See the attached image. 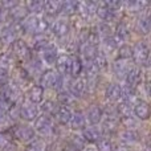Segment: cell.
Segmentation results:
<instances>
[{
    "label": "cell",
    "mask_w": 151,
    "mask_h": 151,
    "mask_svg": "<svg viewBox=\"0 0 151 151\" xmlns=\"http://www.w3.org/2000/svg\"><path fill=\"white\" fill-rule=\"evenodd\" d=\"M83 70V64L82 60L78 57V55H72V61H70V69H69V76L68 77H80Z\"/></svg>",
    "instance_id": "obj_37"
},
{
    "label": "cell",
    "mask_w": 151,
    "mask_h": 151,
    "mask_svg": "<svg viewBox=\"0 0 151 151\" xmlns=\"http://www.w3.org/2000/svg\"><path fill=\"white\" fill-rule=\"evenodd\" d=\"M8 133H9L12 141L17 142L19 145H24V146L36 138L33 126L31 123H25V122L13 123V126L8 130Z\"/></svg>",
    "instance_id": "obj_5"
},
{
    "label": "cell",
    "mask_w": 151,
    "mask_h": 151,
    "mask_svg": "<svg viewBox=\"0 0 151 151\" xmlns=\"http://www.w3.org/2000/svg\"><path fill=\"white\" fill-rule=\"evenodd\" d=\"M65 141L68 142L69 146H70L72 149H74L76 151H81L86 145H88L85 141H83L81 133H72V131H69V134L65 137Z\"/></svg>",
    "instance_id": "obj_32"
},
{
    "label": "cell",
    "mask_w": 151,
    "mask_h": 151,
    "mask_svg": "<svg viewBox=\"0 0 151 151\" xmlns=\"http://www.w3.org/2000/svg\"><path fill=\"white\" fill-rule=\"evenodd\" d=\"M133 66H134L133 61H122V60L114 58V60L110 63V68H109V73L111 74V77H113L111 81L122 83L126 74H127V72L130 70Z\"/></svg>",
    "instance_id": "obj_14"
},
{
    "label": "cell",
    "mask_w": 151,
    "mask_h": 151,
    "mask_svg": "<svg viewBox=\"0 0 151 151\" xmlns=\"http://www.w3.org/2000/svg\"><path fill=\"white\" fill-rule=\"evenodd\" d=\"M21 37H23V32H21L20 24L8 23L0 25V52L9 49L11 45Z\"/></svg>",
    "instance_id": "obj_4"
},
{
    "label": "cell",
    "mask_w": 151,
    "mask_h": 151,
    "mask_svg": "<svg viewBox=\"0 0 151 151\" xmlns=\"http://www.w3.org/2000/svg\"><path fill=\"white\" fill-rule=\"evenodd\" d=\"M117 111L119 118L130 117V115H133V104L126 101H119L117 104Z\"/></svg>",
    "instance_id": "obj_42"
},
{
    "label": "cell",
    "mask_w": 151,
    "mask_h": 151,
    "mask_svg": "<svg viewBox=\"0 0 151 151\" xmlns=\"http://www.w3.org/2000/svg\"><path fill=\"white\" fill-rule=\"evenodd\" d=\"M119 123H121V129H133V130H139L142 125V122H139L134 115L119 118Z\"/></svg>",
    "instance_id": "obj_41"
},
{
    "label": "cell",
    "mask_w": 151,
    "mask_h": 151,
    "mask_svg": "<svg viewBox=\"0 0 151 151\" xmlns=\"http://www.w3.org/2000/svg\"><path fill=\"white\" fill-rule=\"evenodd\" d=\"M117 142L123 143L126 146H137L142 142V134L139 130H133V129H121L117 134Z\"/></svg>",
    "instance_id": "obj_17"
},
{
    "label": "cell",
    "mask_w": 151,
    "mask_h": 151,
    "mask_svg": "<svg viewBox=\"0 0 151 151\" xmlns=\"http://www.w3.org/2000/svg\"><path fill=\"white\" fill-rule=\"evenodd\" d=\"M9 50L12 52V55L15 56L16 61L19 64L24 63L27 61L32 55V48H31V44H29L28 40L25 39H17L12 45H11Z\"/></svg>",
    "instance_id": "obj_16"
},
{
    "label": "cell",
    "mask_w": 151,
    "mask_h": 151,
    "mask_svg": "<svg viewBox=\"0 0 151 151\" xmlns=\"http://www.w3.org/2000/svg\"><path fill=\"white\" fill-rule=\"evenodd\" d=\"M47 145H48L47 141L36 137L33 141H31L29 143H27L24 146L23 151H47Z\"/></svg>",
    "instance_id": "obj_40"
},
{
    "label": "cell",
    "mask_w": 151,
    "mask_h": 151,
    "mask_svg": "<svg viewBox=\"0 0 151 151\" xmlns=\"http://www.w3.org/2000/svg\"><path fill=\"white\" fill-rule=\"evenodd\" d=\"M70 61H72V55H68L65 52H60L57 56V60L55 63V69L58 74L68 77L69 76V69H70Z\"/></svg>",
    "instance_id": "obj_27"
},
{
    "label": "cell",
    "mask_w": 151,
    "mask_h": 151,
    "mask_svg": "<svg viewBox=\"0 0 151 151\" xmlns=\"http://www.w3.org/2000/svg\"><path fill=\"white\" fill-rule=\"evenodd\" d=\"M121 89H122V99L121 101H126L130 102L134 105V102L138 99V91L135 88L126 85V83H121Z\"/></svg>",
    "instance_id": "obj_39"
},
{
    "label": "cell",
    "mask_w": 151,
    "mask_h": 151,
    "mask_svg": "<svg viewBox=\"0 0 151 151\" xmlns=\"http://www.w3.org/2000/svg\"><path fill=\"white\" fill-rule=\"evenodd\" d=\"M0 151H23V149H21V145H19L17 142L11 141V142H8Z\"/></svg>",
    "instance_id": "obj_47"
},
{
    "label": "cell",
    "mask_w": 151,
    "mask_h": 151,
    "mask_svg": "<svg viewBox=\"0 0 151 151\" xmlns=\"http://www.w3.org/2000/svg\"><path fill=\"white\" fill-rule=\"evenodd\" d=\"M135 39H147L151 32V12L142 13L131 21Z\"/></svg>",
    "instance_id": "obj_10"
},
{
    "label": "cell",
    "mask_w": 151,
    "mask_h": 151,
    "mask_svg": "<svg viewBox=\"0 0 151 151\" xmlns=\"http://www.w3.org/2000/svg\"><path fill=\"white\" fill-rule=\"evenodd\" d=\"M76 17L80 20V23L83 27L94 25L98 21L96 17V1H90V0H88V1H78Z\"/></svg>",
    "instance_id": "obj_6"
},
{
    "label": "cell",
    "mask_w": 151,
    "mask_h": 151,
    "mask_svg": "<svg viewBox=\"0 0 151 151\" xmlns=\"http://www.w3.org/2000/svg\"><path fill=\"white\" fill-rule=\"evenodd\" d=\"M72 114H73V110L69 109L66 106H60L58 105L57 111L53 115V119L57 123L58 126H64V127H68V123L72 118Z\"/></svg>",
    "instance_id": "obj_29"
},
{
    "label": "cell",
    "mask_w": 151,
    "mask_h": 151,
    "mask_svg": "<svg viewBox=\"0 0 151 151\" xmlns=\"http://www.w3.org/2000/svg\"><path fill=\"white\" fill-rule=\"evenodd\" d=\"M133 151H137V150H133Z\"/></svg>",
    "instance_id": "obj_51"
},
{
    "label": "cell",
    "mask_w": 151,
    "mask_h": 151,
    "mask_svg": "<svg viewBox=\"0 0 151 151\" xmlns=\"http://www.w3.org/2000/svg\"><path fill=\"white\" fill-rule=\"evenodd\" d=\"M56 102H57L60 106H66L72 110H77V109H82V104L80 101H77L76 98L70 96L66 90H61L58 93H56V97H55Z\"/></svg>",
    "instance_id": "obj_26"
},
{
    "label": "cell",
    "mask_w": 151,
    "mask_h": 151,
    "mask_svg": "<svg viewBox=\"0 0 151 151\" xmlns=\"http://www.w3.org/2000/svg\"><path fill=\"white\" fill-rule=\"evenodd\" d=\"M114 37L119 42H127V44H131L135 40L130 19L123 16L118 23L114 24Z\"/></svg>",
    "instance_id": "obj_9"
},
{
    "label": "cell",
    "mask_w": 151,
    "mask_h": 151,
    "mask_svg": "<svg viewBox=\"0 0 151 151\" xmlns=\"http://www.w3.org/2000/svg\"><path fill=\"white\" fill-rule=\"evenodd\" d=\"M97 55H98V45H93V44H89V42L80 45L78 57L82 60V64L93 63V60L97 57Z\"/></svg>",
    "instance_id": "obj_28"
},
{
    "label": "cell",
    "mask_w": 151,
    "mask_h": 151,
    "mask_svg": "<svg viewBox=\"0 0 151 151\" xmlns=\"http://www.w3.org/2000/svg\"><path fill=\"white\" fill-rule=\"evenodd\" d=\"M3 13H4V9H3L1 4H0V21H1V17H3Z\"/></svg>",
    "instance_id": "obj_50"
},
{
    "label": "cell",
    "mask_w": 151,
    "mask_h": 151,
    "mask_svg": "<svg viewBox=\"0 0 151 151\" xmlns=\"http://www.w3.org/2000/svg\"><path fill=\"white\" fill-rule=\"evenodd\" d=\"M24 7L27 8L28 13H31V15L41 16L42 12H44V1L42 0H28V1H24Z\"/></svg>",
    "instance_id": "obj_38"
},
{
    "label": "cell",
    "mask_w": 151,
    "mask_h": 151,
    "mask_svg": "<svg viewBox=\"0 0 151 151\" xmlns=\"http://www.w3.org/2000/svg\"><path fill=\"white\" fill-rule=\"evenodd\" d=\"M94 28H96V32L99 37V41L102 39H106V37L114 36V25L107 23H102V21H97L94 24Z\"/></svg>",
    "instance_id": "obj_34"
},
{
    "label": "cell",
    "mask_w": 151,
    "mask_h": 151,
    "mask_svg": "<svg viewBox=\"0 0 151 151\" xmlns=\"http://www.w3.org/2000/svg\"><path fill=\"white\" fill-rule=\"evenodd\" d=\"M110 63H111V61H110L107 57H105L102 53H99V50H98V55H97V57L93 60L94 68L97 69V72H98V73L101 74L102 77H105L106 74H109Z\"/></svg>",
    "instance_id": "obj_30"
},
{
    "label": "cell",
    "mask_w": 151,
    "mask_h": 151,
    "mask_svg": "<svg viewBox=\"0 0 151 151\" xmlns=\"http://www.w3.org/2000/svg\"><path fill=\"white\" fill-rule=\"evenodd\" d=\"M97 151H114V139L104 137L94 145Z\"/></svg>",
    "instance_id": "obj_43"
},
{
    "label": "cell",
    "mask_w": 151,
    "mask_h": 151,
    "mask_svg": "<svg viewBox=\"0 0 151 151\" xmlns=\"http://www.w3.org/2000/svg\"><path fill=\"white\" fill-rule=\"evenodd\" d=\"M40 115V110L37 105L29 104L27 101H23L20 105V122L33 123L36 118Z\"/></svg>",
    "instance_id": "obj_21"
},
{
    "label": "cell",
    "mask_w": 151,
    "mask_h": 151,
    "mask_svg": "<svg viewBox=\"0 0 151 151\" xmlns=\"http://www.w3.org/2000/svg\"><path fill=\"white\" fill-rule=\"evenodd\" d=\"M20 105H13V106L9 107V110H8V117H9V119L12 121L13 123H17L20 122Z\"/></svg>",
    "instance_id": "obj_44"
},
{
    "label": "cell",
    "mask_w": 151,
    "mask_h": 151,
    "mask_svg": "<svg viewBox=\"0 0 151 151\" xmlns=\"http://www.w3.org/2000/svg\"><path fill=\"white\" fill-rule=\"evenodd\" d=\"M0 98L8 102L11 106L19 105L24 101V90L9 82L7 85H4L3 88H0Z\"/></svg>",
    "instance_id": "obj_12"
},
{
    "label": "cell",
    "mask_w": 151,
    "mask_h": 151,
    "mask_svg": "<svg viewBox=\"0 0 151 151\" xmlns=\"http://www.w3.org/2000/svg\"><path fill=\"white\" fill-rule=\"evenodd\" d=\"M81 151H97V150H96V147H94V145H86Z\"/></svg>",
    "instance_id": "obj_49"
},
{
    "label": "cell",
    "mask_w": 151,
    "mask_h": 151,
    "mask_svg": "<svg viewBox=\"0 0 151 151\" xmlns=\"http://www.w3.org/2000/svg\"><path fill=\"white\" fill-rule=\"evenodd\" d=\"M133 57L131 61L141 69H150V44L147 39H135L131 42Z\"/></svg>",
    "instance_id": "obj_1"
},
{
    "label": "cell",
    "mask_w": 151,
    "mask_h": 151,
    "mask_svg": "<svg viewBox=\"0 0 151 151\" xmlns=\"http://www.w3.org/2000/svg\"><path fill=\"white\" fill-rule=\"evenodd\" d=\"M33 130L36 137L44 139L47 142L53 141V133H55V127H56V122L52 117L45 114H40L39 117L36 118L33 123Z\"/></svg>",
    "instance_id": "obj_3"
},
{
    "label": "cell",
    "mask_w": 151,
    "mask_h": 151,
    "mask_svg": "<svg viewBox=\"0 0 151 151\" xmlns=\"http://www.w3.org/2000/svg\"><path fill=\"white\" fill-rule=\"evenodd\" d=\"M49 35L53 39V41L63 40L65 37H69L73 33V27H72L70 19L65 17H57L52 24L49 25Z\"/></svg>",
    "instance_id": "obj_7"
},
{
    "label": "cell",
    "mask_w": 151,
    "mask_h": 151,
    "mask_svg": "<svg viewBox=\"0 0 151 151\" xmlns=\"http://www.w3.org/2000/svg\"><path fill=\"white\" fill-rule=\"evenodd\" d=\"M104 137L107 138H115L118 134V131L121 130V123H119V118L117 117H104V119L99 123Z\"/></svg>",
    "instance_id": "obj_19"
},
{
    "label": "cell",
    "mask_w": 151,
    "mask_h": 151,
    "mask_svg": "<svg viewBox=\"0 0 151 151\" xmlns=\"http://www.w3.org/2000/svg\"><path fill=\"white\" fill-rule=\"evenodd\" d=\"M86 126H88V123H86V119L83 117L82 109L73 110L72 118L68 123V130L72 131V133H81Z\"/></svg>",
    "instance_id": "obj_25"
},
{
    "label": "cell",
    "mask_w": 151,
    "mask_h": 151,
    "mask_svg": "<svg viewBox=\"0 0 151 151\" xmlns=\"http://www.w3.org/2000/svg\"><path fill=\"white\" fill-rule=\"evenodd\" d=\"M64 82H65V77L58 74L53 68H47L40 76L39 83L44 90H52L55 93L64 90Z\"/></svg>",
    "instance_id": "obj_2"
},
{
    "label": "cell",
    "mask_w": 151,
    "mask_h": 151,
    "mask_svg": "<svg viewBox=\"0 0 151 151\" xmlns=\"http://www.w3.org/2000/svg\"><path fill=\"white\" fill-rule=\"evenodd\" d=\"M9 81H11V70L0 66V88L9 83Z\"/></svg>",
    "instance_id": "obj_46"
},
{
    "label": "cell",
    "mask_w": 151,
    "mask_h": 151,
    "mask_svg": "<svg viewBox=\"0 0 151 151\" xmlns=\"http://www.w3.org/2000/svg\"><path fill=\"white\" fill-rule=\"evenodd\" d=\"M45 99V90L39 85V83H32L31 86L24 90V101L39 106Z\"/></svg>",
    "instance_id": "obj_20"
},
{
    "label": "cell",
    "mask_w": 151,
    "mask_h": 151,
    "mask_svg": "<svg viewBox=\"0 0 151 151\" xmlns=\"http://www.w3.org/2000/svg\"><path fill=\"white\" fill-rule=\"evenodd\" d=\"M145 81V74H143V69L138 68V66L134 65L130 70L127 72L125 80H123L122 83H126V85L131 86V88L138 89L139 86L142 85V82Z\"/></svg>",
    "instance_id": "obj_24"
},
{
    "label": "cell",
    "mask_w": 151,
    "mask_h": 151,
    "mask_svg": "<svg viewBox=\"0 0 151 151\" xmlns=\"http://www.w3.org/2000/svg\"><path fill=\"white\" fill-rule=\"evenodd\" d=\"M81 135L88 145H96L99 139L104 138V133H102L99 125H88L81 131Z\"/></svg>",
    "instance_id": "obj_23"
},
{
    "label": "cell",
    "mask_w": 151,
    "mask_h": 151,
    "mask_svg": "<svg viewBox=\"0 0 151 151\" xmlns=\"http://www.w3.org/2000/svg\"><path fill=\"white\" fill-rule=\"evenodd\" d=\"M13 126V122L9 119L7 113H0V131H8Z\"/></svg>",
    "instance_id": "obj_45"
},
{
    "label": "cell",
    "mask_w": 151,
    "mask_h": 151,
    "mask_svg": "<svg viewBox=\"0 0 151 151\" xmlns=\"http://www.w3.org/2000/svg\"><path fill=\"white\" fill-rule=\"evenodd\" d=\"M11 141H12V138H11V135H9L8 131H0V150H1L3 147Z\"/></svg>",
    "instance_id": "obj_48"
},
{
    "label": "cell",
    "mask_w": 151,
    "mask_h": 151,
    "mask_svg": "<svg viewBox=\"0 0 151 151\" xmlns=\"http://www.w3.org/2000/svg\"><path fill=\"white\" fill-rule=\"evenodd\" d=\"M77 7H78V1H76V0H65V1H63L60 17H65V19L74 17L76 13H77Z\"/></svg>",
    "instance_id": "obj_33"
},
{
    "label": "cell",
    "mask_w": 151,
    "mask_h": 151,
    "mask_svg": "<svg viewBox=\"0 0 151 151\" xmlns=\"http://www.w3.org/2000/svg\"><path fill=\"white\" fill-rule=\"evenodd\" d=\"M131 57H133V48H131V44L121 42L117 49V53H115V58H117V60H122V61H131Z\"/></svg>",
    "instance_id": "obj_36"
},
{
    "label": "cell",
    "mask_w": 151,
    "mask_h": 151,
    "mask_svg": "<svg viewBox=\"0 0 151 151\" xmlns=\"http://www.w3.org/2000/svg\"><path fill=\"white\" fill-rule=\"evenodd\" d=\"M121 42L115 39L114 36L106 37V39H102L98 44V50L99 53L107 57L110 61H113L115 58V53H117V49L119 47Z\"/></svg>",
    "instance_id": "obj_18"
},
{
    "label": "cell",
    "mask_w": 151,
    "mask_h": 151,
    "mask_svg": "<svg viewBox=\"0 0 151 151\" xmlns=\"http://www.w3.org/2000/svg\"><path fill=\"white\" fill-rule=\"evenodd\" d=\"M9 82L13 83V85H16L17 88L23 89V90H25L28 86H31L32 83H35L33 80L29 77V74L27 73V70L20 65V64H16V65L11 69V81Z\"/></svg>",
    "instance_id": "obj_15"
},
{
    "label": "cell",
    "mask_w": 151,
    "mask_h": 151,
    "mask_svg": "<svg viewBox=\"0 0 151 151\" xmlns=\"http://www.w3.org/2000/svg\"><path fill=\"white\" fill-rule=\"evenodd\" d=\"M16 64H19V63L16 61L15 56L12 55V52H11L9 49L0 52V66H1V68H5V69H8V70H11Z\"/></svg>",
    "instance_id": "obj_35"
},
{
    "label": "cell",
    "mask_w": 151,
    "mask_h": 151,
    "mask_svg": "<svg viewBox=\"0 0 151 151\" xmlns=\"http://www.w3.org/2000/svg\"><path fill=\"white\" fill-rule=\"evenodd\" d=\"M82 113L88 125H99L101 121L104 119V111H102L101 104L98 101H93L83 105Z\"/></svg>",
    "instance_id": "obj_13"
},
{
    "label": "cell",
    "mask_w": 151,
    "mask_h": 151,
    "mask_svg": "<svg viewBox=\"0 0 151 151\" xmlns=\"http://www.w3.org/2000/svg\"><path fill=\"white\" fill-rule=\"evenodd\" d=\"M133 115L139 121V122H147L151 115L150 104L145 99L138 98L133 105Z\"/></svg>",
    "instance_id": "obj_22"
},
{
    "label": "cell",
    "mask_w": 151,
    "mask_h": 151,
    "mask_svg": "<svg viewBox=\"0 0 151 151\" xmlns=\"http://www.w3.org/2000/svg\"><path fill=\"white\" fill-rule=\"evenodd\" d=\"M58 109V104L56 102L55 98H45L41 104L39 105V110H40V114H45V115H49V117L53 118L55 113L57 111Z\"/></svg>",
    "instance_id": "obj_31"
},
{
    "label": "cell",
    "mask_w": 151,
    "mask_h": 151,
    "mask_svg": "<svg viewBox=\"0 0 151 151\" xmlns=\"http://www.w3.org/2000/svg\"><path fill=\"white\" fill-rule=\"evenodd\" d=\"M102 101L110 102V104H118L122 99V89L121 83L115 81H105L101 88Z\"/></svg>",
    "instance_id": "obj_11"
},
{
    "label": "cell",
    "mask_w": 151,
    "mask_h": 151,
    "mask_svg": "<svg viewBox=\"0 0 151 151\" xmlns=\"http://www.w3.org/2000/svg\"><path fill=\"white\" fill-rule=\"evenodd\" d=\"M64 90H66L73 98L80 101L82 104L86 98V86L85 81L81 77H65V82H64Z\"/></svg>",
    "instance_id": "obj_8"
}]
</instances>
